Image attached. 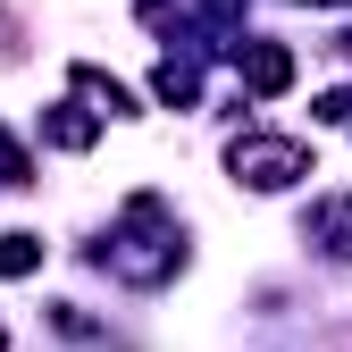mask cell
Wrapping results in <instances>:
<instances>
[{
	"instance_id": "4",
	"label": "cell",
	"mask_w": 352,
	"mask_h": 352,
	"mask_svg": "<svg viewBox=\"0 0 352 352\" xmlns=\"http://www.w3.org/2000/svg\"><path fill=\"white\" fill-rule=\"evenodd\" d=\"M67 93H76L84 109H93L101 126H109V118H143V109H135V93H126L118 76H101L93 59H76V67H67Z\"/></svg>"
},
{
	"instance_id": "12",
	"label": "cell",
	"mask_w": 352,
	"mask_h": 352,
	"mask_svg": "<svg viewBox=\"0 0 352 352\" xmlns=\"http://www.w3.org/2000/svg\"><path fill=\"white\" fill-rule=\"evenodd\" d=\"M302 9H344V0H302Z\"/></svg>"
},
{
	"instance_id": "8",
	"label": "cell",
	"mask_w": 352,
	"mask_h": 352,
	"mask_svg": "<svg viewBox=\"0 0 352 352\" xmlns=\"http://www.w3.org/2000/svg\"><path fill=\"white\" fill-rule=\"evenodd\" d=\"M42 235H25V227H0V285H17V277H34L42 269Z\"/></svg>"
},
{
	"instance_id": "7",
	"label": "cell",
	"mask_w": 352,
	"mask_h": 352,
	"mask_svg": "<svg viewBox=\"0 0 352 352\" xmlns=\"http://www.w3.org/2000/svg\"><path fill=\"white\" fill-rule=\"evenodd\" d=\"M151 101H160V109H193V101H201V67H193V59H160V67H151Z\"/></svg>"
},
{
	"instance_id": "9",
	"label": "cell",
	"mask_w": 352,
	"mask_h": 352,
	"mask_svg": "<svg viewBox=\"0 0 352 352\" xmlns=\"http://www.w3.org/2000/svg\"><path fill=\"white\" fill-rule=\"evenodd\" d=\"M17 185H34V151L0 126V193H17Z\"/></svg>"
},
{
	"instance_id": "6",
	"label": "cell",
	"mask_w": 352,
	"mask_h": 352,
	"mask_svg": "<svg viewBox=\"0 0 352 352\" xmlns=\"http://www.w3.org/2000/svg\"><path fill=\"white\" fill-rule=\"evenodd\" d=\"M311 243L336 260V269H352V193H327V201L311 210Z\"/></svg>"
},
{
	"instance_id": "5",
	"label": "cell",
	"mask_w": 352,
	"mask_h": 352,
	"mask_svg": "<svg viewBox=\"0 0 352 352\" xmlns=\"http://www.w3.org/2000/svg\"><path fill=\"white\" fill-rule=\"evenodd\" d=\"M42 143H51V151H93V143H101V118L67 93V101H51V109H42Z\"/></svg>"
},
{
	"instance_id": "2",
	"label": "cell",
	"mask_w": 352,
	"mask_h": 352,
	"mask_svg": "<svg viewBox=\"0 0 352 352\" xmlns=\"http://www.w3.org/2000/svg\"><path fill=\"white\" fill-rule=\"evenodd\" d=\"M227 176L243 193H285V185L311 176V143L302 135H235L227 143Z\"/></svg>"
},
{
	"instance_id": "13",
	"label": "cell",
	"mask_w": 352,
	"mask_h": 352,
	"mask_svg": "<svg viewBox=\"0 0 352 352\" xmlns=\"http://www.w3.org/2000/svg\"><path fill=\"white\" fill-rule=\"evenodd\" d=\"M0 352H9V336H0Z\"/></svg>"
},
{
	"instance_id": "11",
	"label": "cell",
	"mask_w": 352,
	"mask_h": 352,
	"mask_svg": "<svg viewBox=\"0 0 352 352\" xmlns=\"http://www.w3.org/2000/svg\"><path fill=\"white\" fill-rule=\"evenodd\" d=\"M319 118H327V126H352V84H336V93H319Z\"/></svg>"
},
{
	"instance_id": "10",
	"label": "cell",
	"mask_w": 352,
	"mask_h": 352,
	"mask_svg": "<svg viewBox=\"0 0 352 352\" xmlns=\"http://www.w3.org/2000/svg\"><path fill=\"white\" fill-rule=\"evenodd\" d=\"M17 59H25V17L0 9V67H17Z\"/></svg>"
},
{
	"instance_id": "1",
	"label": "cell",
	"mask_w": 352,
	"mask_h": 352,
	"mask_svg": "<svg viewBox=\"0 0 352 352\" xmlns=\"http://www.w3.org/2000/svg\"><path fill=\"white\" fill-rule=\"evenodd\" d=\"M93 269H109L118 285H135V294H160L176 269H185V227H176V210L160 193H126L118 227L93 252Z\"/></svg>"
},
{
	"instance_id": "3",
	"label": "cell",
	"mask_w": 352,
	"mask_h": 352,
	"mask_svg": "<svg viewBox=\"0 0 352 352\" xmlns=\"http://www.w3.org/2000/svg\"><path fill=\"white\" fill-rule=\"evenodd\" d=\"M235 76H243V93L277 101V93H294V51L285 42H235Z\"/></svg>"
}]
</instances>
